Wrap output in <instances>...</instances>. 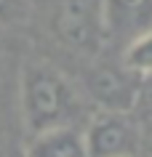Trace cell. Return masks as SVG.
Returning <instances> with one entry per match:
<instances>
[{
    "instance_id": "52a82bcc",
    "label": "cell",
    "mask_w": 152,
    "mask_h": 157,
    "mask_svg": "<svg viewBox=\"0 0 152 157\" xmlns=\"http://www.w3.org/2000/svg\"><path fill=\"white\" fill-rule=\"evenodd\" d=\"M120 64L142 80L152 77V27H147V29L136 32L134 37L126 40Z\"/></svg>"
},
{
    "instance_id": "ba28073f",
    "label": "cell",
    "mask_w": 152,
    "mask_h": 157,
    "mask_svg": "<svg viewBox=\"0 0 152 157\" xmlns=\"http://www.w3.org/2000/svg\"><path fill=\"white\" fill-rule=\"evenodd\" d=\"M32 16V0H0V24L19 27Z\"/></svg>"
},
{
    "instance_id": "9c48e42d",
    "label": "cell",
    "mask_w": 152,
    "mask_h": 157,
    "mask_svg": "<svg viewBox=\"0 0 152 157\" xmlns=\"http://www.w3.org/2000/svg\"><path fill=\"white\" fill-rule=\"evenodd\" d=\"M147 157H152V141H150V149H147Z\"/></svg>"
},
{
    "instance_id": "5b68a950",
    "label": "cell",
    "mask_w": 152,
    "mask_h": 157,
    "mask_svg": "<svg viewBox=\"0 0 152 157\" xmlns=\"http://www.w3.org/2000/svg\"><path fill=\"white\" fill-rule=\"evenodd\" d=\"M107 35L134 37L152 27V0H99Z\"/></svg>"
},
{
    "instance_id": "8992f818",
    "label": "cell",
    "mask_w": 152,
    "mask_h": 157,
    "mask_svg": "<svg viewBox=\"0 0 152 157\" xmlns=\"http://www.w3.org/2000/svg\"><path fill=\"white\" fill-rule=\"evenodd\" d=\"M27 157H85L83 131H77L72 125L43 131L32 136Z\"/></svg>"
},
{
    "instance_id": "277c9868",
    "label": "cell",
    "mask_w": 152,
    "mask_h": 157,
    "mask_svg": "<svg viewBox=\"0 0 152 157\" xmlns=\"http://www.w3.org/2000/svg\"><path fill=\"white\" fill-rule=\"evenodd\" d=\"M85 91L101 112L131 115L142 99V77L128 72L123 64H99L85 75Z\"/></svg>"
},
{
    "instance_id": "6da1fadb",
    "label": "cell",
    "mask_w": 152,
    "mask_h": 157,
    "mask_svg": "<svg viewBox=\"0 0 152 157\" xmlns=\"http://www.w3.org/2000/svg\"><path fill=\"white\" fill-rule=\"evenodd\" d=\"M19 109L24 128L37 136L51 128L72 125L80 101L67 75L45 61H27L19 75Z\"/></svg>"
},
{
    "instance_id": "3957f363",
    "label": "cell",
    "mask_w": 152,
    "mask_h": 157,
    "mask_svg": "<svg viewBox=\"0 0 152 157\" xmlns=\"http://www.w3.org/2000/svg\"><path fill=\"white\" fill-rule=\"evenodd\" d=\"M139 128L128 115L96 112L83 131L85 157H139Z\"/></svg>"
},
{
    "instance_id": "7a4b0ae2",
    "label": "cell",
    "mask_w": 152,
    "mask_h": 157,
    "mask_svg": "<svg viewBox=\"0 0 152 157\" xmlns=\"http://www.w3.org/2000/svg\"><path fill=\"white\" fill-rule=\"evenodd\" d=\"M53 32L69 51L96 56L107 40L99 0H61L53 16Z\"/></svg>"
}]
</instances>
